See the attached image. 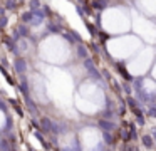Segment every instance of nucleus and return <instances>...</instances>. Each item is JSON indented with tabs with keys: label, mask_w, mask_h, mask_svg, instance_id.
Returning a JSON list of instances; mask_svg holds the SVG:
<instances>
[{
	"label": "nucleus",
	"mask_w": 156,
	"mask_h": 151,
	"mask_svg": "<svg viewBox=\"0 0 156 151\" xmlns=\"http://www.w3.org/2000/svg\"><path fill=\"white\" fill-rule=\"evenodd\" d=\"M25 69H27V64H25V60L24 59H17L15 60V70L17 72H25Z\"/></svg>",
	"instance_id": "obj_1"
},
{
	"label": "nucleus",
	"mask_w": 156,
	"mask_h": 151,
	"mask_svg": "<svg viewBox=\"0 0 156 151\" xmlns=\"http://www.w3.org/2000/svg\"><path fill=\"white\" fill-rule=\"evenodd\" d=\"M99 126L101 128H104V131H112V129H116V124L114 123H109V121H99Z\"/></svg>",
	"instance_id": "obj_2"
},
{
	"label": "nucleus",
	"mask_w": 156,
	"mask_h": 151,
	"mask_svg": "<svg viewBox=\"0 0 156 151\" xmlns=\"http://www.w3.org/2000/svg\"><path fill=\"white\" fill-rule=\"evenodd\" d=\"M41 126L44 128V131H51V128H52V121L49 119V117H42V119H41Z\"/></svg>",
	"instance_id": "obj_3"
},
{
	"label": "nucleus",
	"mask_w": 156,
	"mask_h": 151,
	"mask_svg": "<svg viewBox=\"0 0 156 151\" xmlns=\"http://www.w3.org/2000/svg\"><path fill=\"white\" fill-rule=\"evenodd\" d=\"M141 139H143V143H144V146H146V148H151V146H153V143H154V141H153V138L149 136V134H144V136H143Z\"/></svg>",
	"instance_id": "obj_4"
},
{
	"label": "nucleus",
	"mask_w": 156,
	"mask_h": 151,
	"mask_svg": "<svg viewBox=\"0 0 156 151\" xmlns=\"http://www.w3.org/2000/svg\"><path fill=\"white\" fill-rule=\"evenodd\" d=\"M51 131H54V133H59V134H62L64 133V126L62 124H55V123H52V128H51Z\"/></svg>",
	"instance_id": "obj_5"
},
{
	"label": "nucleus",
	"mask_w": 156,
	"mask_h": 151,
	"mask_svg": "<svg viewBox=\"0 0 156 151\" xmlns=\"http://www.w3.org/2000/svg\"><path fill=\"white\" fill-rule=\"evenodd\" d=\"M77 54H79V57H87V49H86V45H79Z\"/></svg>",
	"instance_id": "obj_6"
},
{
	"label": "nucleus",
	"mask_w": 156,
	"mask_h": 151,
	"mask_svg": "<svg viewBox=\"0 0 156 151\" xmlns=\"http://www.w3.org/2000/svg\"><path fill=\"white\" fill-rule=\"evenodd\" d=\"M119 70H121V74H122V77H124V79L131 81V76L128 74V70H124V69H122V66H119Z\"/></svg>",
	"instance_id": "obj_7"
},
{
	"label": "nucleus",
	"mask_w": 156,
	"mask_h": 151,
	"mask_svg": "<svg viewBox=\"0 0 156 151\" xmlns=\"http://www.w3.org/2000/svg\"><path fill=\"white\" fill-rule=\"evenodd\" d=\"M7 22H9V20H7V17H4V15L0 17V29H4V27L7 25Z\"/></svg>",
	"instance_id": "obj_8"
},
{
	"label": "nucleus",
	"mask_w": 156,
	"mask_h": 151,
	"mask_svg": "<svg viewBox=\"0 0 156 151\" xmlns=\"http://www.w3.org/2000/svg\"><path fill=\"white\" fill-rule=\"evenodd\" d=\"M64 37H66V40H71V42H74V40H76L74 37L71 35V34H64Z\"/></svg>",
	"instance_id": "obj_9"
},
{
	"label": "nucleus",
	"mask_w": 156,
	"mask_h": 151,
	"mask_svg": "<svg viewBox=\"0 0 156 151\" xmlns=\"http://www.w3.org/2000/svg\"><path fill=\"white\" fill-rule=\"evenodd\" d=\"M17 32H20V34H24V35H25V34H27V29H25V27H19V29H17Z\"/></svg>",
	"instance_id": "obj_10"
},
{
	"label": "nucleus",
	"mask_w": 156,
	"mask_h": 151,
	"mask_svg": "<svg viewBox=\"0 0 156 151\" xmlns=\"http://www.w3.org/2000/svg\"><path fill=\"white\" fill-rule=\"evenodd\" d=\"M149 114H151L153 117H156V107H149Z\"/></svg>",
	"instance_id": "obj_11"
},
{
	"label": "nucleus",
	"mask_w": 156,
	"mask_h": 151,
	"mask_svg": "<svg viewBox=\"0 0 156 151\" xmlns=\"http://www.w3.org/2000/svg\"><path fill=\"white\" fill-rule=\"evenodd\" d=\"M104 138H106V141H108V143H109V144H111V143H112V136H109V134H108V133H106V134H104Z\"/></svg>",
	"instance_id": "obj_12"
},
{
	"label": "nucleus",
	"mask_w": 156,
	"mask_h": 151,
	"mask_svg": "<svg viewBox=\"0 0 156 151\" xmlns=\"http://www.w3.org/2000/svg\"><path fill=\"white\" fill-rule=\"evenodd\" d=\"M126 151H139L136 146H126Z\"/></svg>",
	"instance_id": "obj_13"
},
{
	"label": "nucleus",
	"mask_w": 156,
	"mask_h": 151,
	"mask_svg": "<svg viewBox=\"0 0 156 151\" xmlns=\"http://www.w3.org/2000/svg\"><path fill=\"white\" fill-rule=\"evenodd\" d=\"M94 7H96V9H101V7H104V3H101V2L98 3V2H96V3H94Z\"/></svg>",
	"instance_id": "obj_14"
},
{
	"label": "nucleus",
	"mask_w": 156,
	"mask_h": 151,
	"mask_svg": "<svg viewBox=\"0 0 156 151\" xmlns=\"http://www.w3.org/2000/svg\"><path fill=\"white\" fill-rule=\"evenodd\" d=\"M151 129H153V136L156 138V128H151Z\"/></svg>",
	"instance_id": "obj_15"
}]
</instances>
